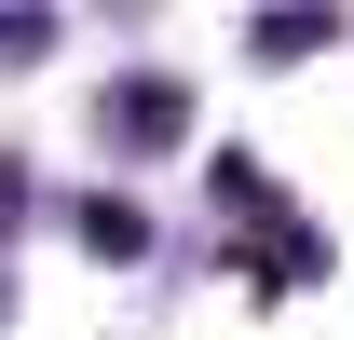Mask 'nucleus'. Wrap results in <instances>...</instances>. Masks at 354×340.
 <instances>
[{"label": "nucleus", "mask_w": 354, "mask_h": 340, "mask_svg": "<svg viewBox=\"0 0 354 340\" xmlns=\"http://www.w3.org/2000/svg\"><path fill=\"white\" fill-rule=\"evenodd\" d=\"M95 136H123V150H177V136H191V95H177V82H123L109 109H95Z\"/></svg>", "instance_id": "obj_1"}, {"label": "nucleus", "mask_w": 354, "mask_h": 340, "mask_svg": "<svg viewBox=\"0 0 354 340\" xmlns=\"http://www.w3.org/2000/svg\"><path fill=\"white\" fill-rule=\"evenodd\" d=\"M68 232H82L95 258H150V218H136L123 191H82V205H68Z\"/></svg>", "instance_id": "obj_2"}, {"label": "nucleus", "mask_w": 354, "mask_h": 340, "mask_svg": "<svg viewBox=\"0 0 354 340\" xmlns=\"http://www.w3.org/2000/svg\"><path fill=\"white\" fill-rule=\"evenodd\" d=\"M313 41H327V14H259V68H300Z\"/></svg>", "instance_id": "obj_3"}, {"label": "nucleus", "mask_w": 354, "mask_h": 340, "mask_svg": "<svg viewBox=\"0 0 354 340\" xmlns=\"http://www.w3.org/2000/svg\"><path fill=\"white\" fill-rule=\"evenodd\" d=\"M41 41H55V14H0V68H28Z\"/></svg>", "instance_id": "obj_4"}, {"label": "nucleus", "mask_w": 354, "mask_h": 340, "mask_svg": "<svg viewBox=\"0 0 354 340\" xmlns=\"http://www.w3.org/2000/svg\"><path fill=\"white\" fill-rule=\"evenodd\" d=\"M0 313H14V286H0Z\"/></svg>", "instance_id": "obj_5"}]
</instances>
